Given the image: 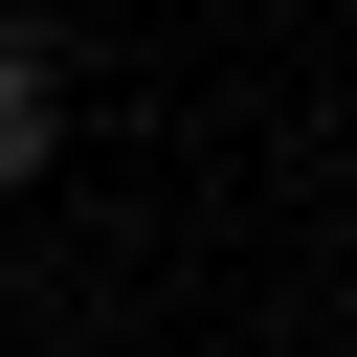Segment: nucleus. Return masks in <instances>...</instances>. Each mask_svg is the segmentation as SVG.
Segmentation results:
<instances>
[{
  "label": "nucleus",
  "instance_id": "obj_1",
  "mask_svg": "<svg viewBox=\"0 0 357 357\" xmlns=\"http://www.w3.org/2000/svg\"><path fill=\"white\" fill-rule=\"evenodd\" d=\"M45 156H67V67H45V45H22V22H0V201H22V178H45Z\"/></svg>",
  "mask_w": 357,
  "mask_h": 357
}]
</instances>
